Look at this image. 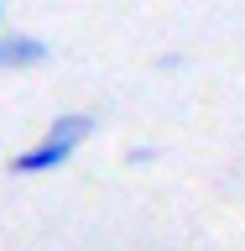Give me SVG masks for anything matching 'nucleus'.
<instances>
[{
	"instance_id": "4",
	"label": "nucleus",
	"mask_w": 245,
	"mask_h": 251,
	"mask_svg": "<svg viewBox=\"0 0 245 251\" xmlns=\"http://www.w3.org/2000/svg\"><path fill=\"white\" fill-rule=\"evenodd\" d=\"M156 68H162V74H178V68H188V58H183V52H162Z\"/></svg>"
},
{
	"instance_id": "2",
	"label": "nucleus",
	"mask_w": 245,
	"mask_h": 251,
	"mask_svg": "<svg viewBox=\"0 0 245 251\" xmlns=\"http://www.w3.org/2000/svg\"><path fill=\"white\" fill-rule=\"evenodd\" d=\"M52 58V47L42 37H26V31H0V74H21V68H42Z\"/></svg>"
},
{
	"instance_id": "1",
	"label": "nucleus",
	"mask_w": 245,
	"mask_h": 251,
	"mask_svg": "<svg viewBox=\"0 0 245 251\" xmlns=\"http://www.w3.org/2000/svg\"><path fill=\"white\" fill-rule=\"evenodd\" d=\"M94 131H99V121H94L89 110H63V115L31 141L26 152L11 157V178H42V173L68 168V162L78 157V147H84Z\"/></svg>"
},
{
	"instance_id": "5",
	"label": "nucleus",
	"mask_w": 245,
	"mask_h": 251,
	"mask_svg": "<svg viewBox=\"0 0 245 251\" xmlns=\"http://www.w3.org/2000/svg\"><path fill=\"white\" fill-rule=\"evenodd\" d=\"M0 31H5V0H0Z\"/></svg>"
},
{
	"instance_id": "3",
	"label": "nucleus",
	"mask_w": 245,
	"mask_h": 251,
	"mask_svg": "<svg viewBox=\"0 0 245 251\" xmlns=\"http://www.w3.org/2000/svg\"><path fill=\"white\" fill-rule=\"evenodd\" d=\"M156 157H162V147H131L125 152V168H152Z\"/></svg>"
}]
</instances>
